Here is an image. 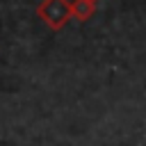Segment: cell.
<instances>
[{
	"mask_svg": "<svg viewBox=\"0 0 146 146\" xmlns=\"http://www.w3.org/2000/svg\"><path fill=\"white\" fill-rule=\"evenodd\" d=\"M36 16L50 27V30H62L71 18H73V11H71V0H41L39 7H36Z\"/></svg>",
	"mask_w": 146,
	"mask_h": 146,
	"instance_id": "1",
	"label": "cell"
},
{
	"mask_svg": "<svg viewBox=\"0 0 146 146\" xmlns=\"http://www.w3.org/2000/svg\"><path fill=\"white\" fill-rule=\"evenodd\" d=\"M71 11H73V18L80 21V23H87L94 11H96V5L89 2V0H71Z\"/></svg>",
	"mask_w": 146,
	"mask_h": 146,
	"instance_id": "2",
	"label": "cell"
},
{
	"mask_svg": "<svg viewBox=\"0 0 146 146\" xmlns=\"http://www.w3.org/2000/svg\"><path fill=\"white\" fill-rule=\"evenodd\" d=\"M89 2H94V5H96V2H100V0H89Z\"/></svg>",
	"mask_w": 146,
	"mask_h": 146,
	"instance_id": "3",
	"label": "cell"
}]
</instances>
